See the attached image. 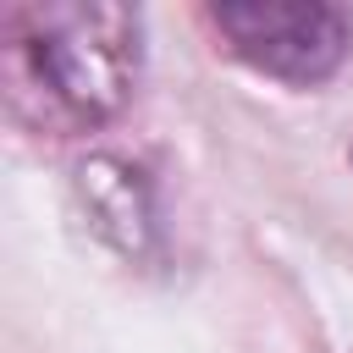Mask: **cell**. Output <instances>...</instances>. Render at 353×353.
<instances>
[{
    "label": "cell",
    "mask_w": 353,
    "mask_h": 353,
    "mask_svg": "<svg viewBox=\"0 0 353 353\" xmlns=\"http://www.w3.org/2000/svg\"><path fill=\"white\" fill-rule=\"evenodd\" d=\"M28 88L66 127L110 121L143 66V17L132 6H28L6 22Z\"/></svg>",
    "instance_id": "cell-1"
},
{
    "label": "cell",
    "mask_w": 353,
    "mask_h": 353,
    "mask_svg": "<svg viewBox=\"0 0 353 353\" xmlns=\"http://www.w3.org/2000/svg\"><path fill=\"white\" fill-rule=\"evenodd\" d=\"M237 61L281 83H325L353 50V17L331 0H226L210 6Z\"/></svg>",
    "instance_id": "cell-2"
}]
</instances>
